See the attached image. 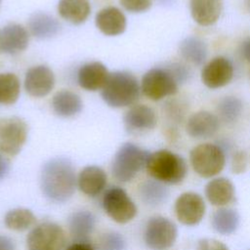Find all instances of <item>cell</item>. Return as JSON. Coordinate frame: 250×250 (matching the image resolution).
<instances>
[{"instance_id": "cell-1", "label": "cell", "mask_w": 250, "mask_h": 250, "mask_svg": "<svg viewBox=\"0 0 250 250\" xmlns=\"http://www.w3.org/2000/svg\"><path fill=\"white\" fill-rule=\"evenodd\" d=\"M77 179L72 162L63 156H57L44 163L40 173V188L51 202L64 203L75 192Z\"/></svg>"}, {"instance_id": "cell-2", "label": "cell", "mask_w": 250, "mask_h": 250, "mask_svg": "<svg viewBox=\"0 0 250 250\" xmlns=\"http://www.w3.org/2000/svg\"><path fill=\"white\" fill-rule=\"evenodd\" d=\"M141 93V86L134 74L125 70L109 73L102 89L104 102L111 107H125L134 104Z\"/></svg>"}, {"instance_id": "cell-3", "label": "cell", "mask_w": 250, "mask_h": 250, "mask_svg": "<svg viewBox=\"0 0 250 250\" xmlns=\"http://www.w3.org/2000/svg\"><path fill=\"white\" fill-rule=\"evenodd\" d=\"M146 170L153 180L163 184L176 185L183 182L188 167L181 155L168 149H159L149 153Z\"/></svg>"}, {"instance_id": "cell-4", "label": "cell", "mask_w": 250, "mask_h": 250, "mask_svg": "<svg viewBox=\"0 0 250 250\" xmlns=\"http://www.w3.org/2000/svg\"><path fill=\"white\" fill-rule=\"evenodd\" d=\"M149 152L133 143L123 144L115 152L111 162V174L120 183L131 182L146 168Z\"/></svg>"}, {"instance_id": "cell-5", "label": "cell", "mask_w": 250, "mask_h": 250, "mask_svg": "<svg viewBox=\"0 0 250 250\" xmlns=\"http://www.w3.org/2000/svg\"><path fill=\"white\" fill-rule=\"evenodd\" d=\"M189 160L197 175L202 178H211L224 169L226 154L220 146L206 143L200 144L190 150Z\"/></svg>"}, {"instance_id": "cell-6", "label": "cell", "mask_w": 250, "mask_h": 250, "mask_svg": "<svg viewBox=\"0 0 250 250\" xmlns=\"http://www.w3.org/2000/svg\"><path fill=\"white\" fill-rule=\"evenodd\" d=\"M102 206L105 214L117 224L131 222L138 213V208L124 188L110 187L103 195Z\"/></svg>"}, {"instance_id": "cell-7", "label": "cell", "mask_w": 250, "mask_h": 250, "mask_svg": "<svg viewBox=\"0 0 250 250\" xmlns=\"http://www.w3.org/2000/svg\"><path fill=\"white\" fill-rule=\"evenodd\" d=\"M65 244L64 229L53 222L34 226L26 236L27 250H64Z\"/></svg>"}, {"instance_id": "cell-8", "label": "cell", "mask_w": 250, "mask_h": 250, "mask_svg": "<svg viewBox=\"0 0 250 250\" xmlns=\"http://www.w3.org/2000/svg\"><path fill=\"white\" fill-rule=\"evenodd\" d=\"M179 83L167 67H153L147 70L141 82V91L151 101H160L178 92Z\"/></svg>"}, {"instance_id": "cell-9", "label": "cell", "mask_w": 250, "mask_h": 250, "mask_svg": "<svg viewBox=\"0 0 250 250\" xmlns=\"http://www.w3.org/2000/svg\"><path fill=\"white\" fill-rule=\"evenodd\" d=\"M177 234V227L171 220L163 216H153L146 225L144 241L150 250H168L174 245Z\"/></svg>"}, {"instance_id": "cell-10", "label": "cell", "mask_w": 250, "mask_h": 250, "mask_svg": "<svg viewBox=\"0 0 250 250\" xmlns=\"http://www.w3.org/2000/svg\"><path fill=\"white\" fill-rule=\"evenodd\" d=\"M27 133V125L21 118H0V153L8 156L17 155L26 142Z\"/></svg>"}, {"instance_id": "cell-11", "label": "cell", "mask_w": 250, "mask_h": 250, "mask_svg": "<svg viewBox=\"0 0 250 250\" xmlns=\"http://www.w3.org/2000/svg\"><path fill=\"white\" fill-rule=\"evenodd\" d=\"M205 202L195 192H184L175 202V214L177 219L184 225L195 226L205 215Z\"/></svg>"}, {"instance_id": "cell-12", "label": "cell", "mask_w": 250, "mask_h": 250, "mask_svg": "<svg viewBox=\"0 0 250 250\" xmlns=\"http://www.w3.org/2000/svg\"><path fill=\"white\" fill-rule=\"evenodd\" d=\"M55 86L53 70L44 64L30 67L24 76V90L34 98L47 96Z\"/></svg>"}, {"instance_id": "cell-13", "label": "cell", "mask_w": 250, "mask_h": 250, "mask_svg": "<svg viewBox=\"0 0 250 250\" xmlns=\"http://www.w3.org/2000/svg\"><path fill=\"white\" fill-rule=\"evenodd\" d=\"M123 121L129 134L141 135L154 129L157 124V116L150 106L136 104L126 111Z\"/></svg>"}, {"instance_id": "cell-14", "label": "cell", "mask_w": 250, "mask_h": 250, "mask_svg": "<svg viewBox=\"0 0 250 250\" xmlns=\"http://www.w3.org/2000/svg\"><path fill=\"white\" fill-rule=\"evenodd\" d=\"M233 77V65L225 57L211 60L201 71L203 84L210 89H218L228 85Z\"/></svg>"}, {"instance_id": "cell-15", "label": "cell", "mask_w": 250, "mask_h": 250, "mask_svg": "<svg viewBox=\"0 0 250 250\" xmlns=\"http://www.w3.org/2000/svg\"><path fill=\"white\" fill-rule=\"evenodd\" d=\"M219 127L218 116L209 111L200 110L188 117L186 130L188 135L193 139H208L218 132Z\"/></svg>"}, {"instance_id": "cell-16", "label": "cell", "mask_w": 250, "mask_h": 250, "mask_svg": "<svg viewBox=\"0 0 250 250\" xmlns=\"http://www.w3.org/2000/svg\"><path fill=\"white\" fill-rule=\"evenodd\" d=\"M106 183V173L103 168L96 165L84 167L77 177V187L79 190L89 197H96L101 194Z\"/></svg>"}, {"instance_id": "cell-17", "label": "cell", "mask_w": 250, "mask_h": 250, "mask_svg": "<svg viewBox=\"0 0 250 250\" xmlns=\"http://www.w3.org/2000/svg\"><path fill=\"white\" fill-rule=\"evenodd\" d=\"M28 41V32L22 25L10 23L0 33V50L8 55H16L27 48Z\"/></svg>"}, {"instance_id": "cell-18", "label": "cell", "mask_w": 250, "mask_h": 250, "mask_svg": "<svg viewBox=\"0 0 250 250\" xmlns=\"http://www.w3.org/2000/svg\"><path fill=\"white\" fill-rule=\"evenodd\" d=\"M109 72L104 64L92 62L83 64L77 72L79 86L87 91H98L104 86Z\"/></svg>"}, {"instance_id": "cell-19", "label": "cell", "mask_w": 250, "mask_h": 250, "mask_svg": "<svg viewBox=\"0 0 250 250\" xmlns=\"http://www.w3.org/2000/svg\"><path fill=\"white\" fill-rule=\"evenodd\" d=\"M96 26L99 30L107 36H116L122 34L126 29V17L116 7H106L102 9L95 19Z\"/></svg>"}, {"instance_id": "cell-20", "label": "cell", "mask_w": 250, "mask_h": 250, "mask_svg": "<svg viewBox=\"0 0 250 250\" xmlns=\"http://www.w3.org/2000/svg\"><path fill=\"white\" fill-rule=\"evenodd\" d=\"M193 21L201 26L214 24L223 12V0H189Z\"/></svg>"}, {"instance_id": "cell-21", "label": "cell", "mask_w": 250, "mask_h": 250, "mask_svg": "<svg viewBox=\"0 0 250 250\" xmlns=\"http://www.w3.org/2000/svg\"><path fill=\"white\" fill-rule=\"evenodd\" d=\"M205 195L212 205L226 206L234 200V186L227 178H216L206 185Z\"/></svg>"}, {"instance_id": "cell-22", "label": "cell", "mask_w": 250, "mask_h": 250, "mask_svg": "<svg viewBox=\"0 0 250 250\" xmlns=\"http://www.w3.org/2000/svg\"><path fill=\"white\" fill-rule=\"evenodd\" d=\"M68 229L75 241L89 240L96 227V218L88 210H78L73 212L67 221Z\"/></svg>"}, {"instance_id": "cell-23", "label": "cell", "mask_w": 250, "mask_h": 250, "mask_svg": "<svg viewBox=\"0 0 250 250\" xmlns=\"http://www.w3.org/2000/svg\"><path fill=\"white\" fill-rule=\"evenodd\" d=\"M54 112L61 117H71L78 114L83 107L81 98L69 90L57 92L52 99Z\"/></svg>"}, {"instance_id": "cell-24", "label": "cell", "mask_w": 250, "mask_h": 250, "mask_svg": "<svg viewBox=\"0 0 250 250\" xmlns=\"http://www.w3.org/2000/svg\"><path fill=\"white\" fill-rule=\"evenodd\" d=\"M60 16L72 24H81L91 13L89 0H60L58 4Z\"/></svg>"}, {"instance_id": "cell-25", "label": "cell", "mask_w": 250, "mask_h": 250, "mask_svg": "<svg viewBox=\"0 0 250 250\" xmlns=\"http://www.w3.org/2000/svg\"><path fill=\"white\" fill-rule=\"evenodd\" d=\"M30 33L38 39H48L55 36L60 30L59 21L44 12L32 14L28 20Z\"/></svg>"}, {"instance_id": "cell-26", "label": "cell", "mask_w": 250, "mask_h": 250, "mask_svg": "<svg viewBox=\"0 0 250 250\" xmlns=\"http://www.w3.org/2000/svg\"><path fill=\"white\" fill-rule=\"evenodd\" d=\"M141 200L148 206H159L163 204L168 196L169 190L156 180H146L139 186L138 189Z\"/></svg>"}, {"instance_id": "cell-27", "label": "cell", "mask_w": 250, "mask_h": 250, "mask_svg": "<svg viewBox=\"0 0 250 250\" xmlns=\"http://www.w3.org/2000/svg\"><path fill=\"white\" fill-rule=\"evenodd\" d=\"M180 53L184 59L195 65H201L207 58L206 44L196 36H188L180 44Z\"/></svg>"}, {"instance_id": "cell-28", "label": "cell", "mask_w": 250, "mask_h": 250, "mask_svg": "<svg viewBox=\"0 0 250 250\" xmlns=\"http://www.w3.org/2000/svg\"><path fill=\"white\" fill-rule=\"evenodd\" d=\"M36 223V217L30 209L13 208L9 210L4 217L5 226L12 230L23 231L27 230Z\"/></svg>"}, {"instance_id": "cell-29", "label": "cell", "mask_w": 250, "mask_h": 250, "mask_svg": "<svg viewBox=\"0 0 250 250\" xmlns=\"http://www.w3.org/2000/svg\"><path fill=\"white\" fill-rule=\"evenodd\" d=\"M212 227L220 234L229 235L234 232L239 226V215L233 209L221 208L212 216Z\"/></svg>"}, {"instance_id": "cell-30", "label": "cell", "mask_w": 250, "mask_h": 250, "mask_svg": "<svg viewBox=\"0 0 250 250\" xmlns=\"http://www.w3.org/2000/svg\"><path fill=\"white\" fill-rule=\"evenodd\" d=\"M20 92V79L16 74L11 72L0 73V104H15L19 99Z\"/></svg>"}, {"instance_id": "cell-31", "label": "cell", "mask_w": 250, "mask_h": 250, "mask_svg": "<svg viewBox=\"0 0 250 250\" xmlns=\"http://www.w3.org/2000/svg\"><path fill=\"white\" fill-rule=\"evenodd\" d=\"M218 112L224 122L233 123L242 112V103L236 97H225L218 104Z\"/></svg>"}, {"instance_id": "cell-32", "label": "cell", "mask_w": 250, "mask_h": 250, "mask_svg": "<svg viewBox=\"0 0 250 250\" xmlns=\"http://www.w3.org/2000/svg\"><path fill=\"white\" fill-rule=\"evenodd\" d=\"M99 250H125L126 241L123 235L117 231H106L98 240Z\"/></svg>"}, {"instance_id": "cell-33", "label": "cell", "mask_w": 250, "mask_h": 250, "mask_svg": "<svg viewBox=\"0 0 250 250\" xmlns=\"http://www.w3.org/2000/svg\"><path fill=\"white\" fill-rule=\"evenodd\" d=\"M119 1L122 7L130 13L146 12L152 5V0H119Z\"/></svg>"}, {"instance_id": "cell-34", "label": "cell", "mask_w": 250, "mask_h": 250, "mask_svg": "<svg viewBox=\"0 0 250 250\" xmlns=\"http://www.w3.org/2000/svg\"><path fill=\"white\" fill-rule=\"evenodd\" d=\"M247 166V156L244 151H236L231 160V170L235 174L243 173Z\"/></svg>"}, {"instance_id": "cell-35", "label": "cell", "mask_w": 250, "mask_h": 250, "mask_svg": "<svg viewBox=\"0 0 250 250\" xmlns=\"http://www.w3.org/2000/svg\"><path fill=\"white\" fill-rule=\"evenodd\" d=\"M196 250H229L228 246L217 239L204 238L198 241Z\"/></svg>"}, {"instance_id": "cell-36", "label": "cell", "mask_w": 250, "mask_h": 250, "mask_svg": "<svg viewBox=\"0 0 250 250\" xmlns=\"http://www.w3.org/2000/svg\"><path fill=\"white\" fill-rule=\"evenodd\" d=\"M166 67L170 70V72L173 74L178 83H182L188 79V71L185 65L181 63H172Z\"/></svg>"}, {"instance_id": "cell-37", "label": "cell", "mask_w": 250, "mask_h": 250, "mask_svg": "<svg viewBox=\"0 0 250 250\" xmlns=\"http://www.w3.org/2000/svg\"><path fill=\"white\" fill-rule=\"evenodd\" d=\"M64 250H96V248L89 242V240L85 241H74L70 245H68Z\"/></svg>"}, {"instance_id": "cell-38", "label": "cell", "mask_w": 250, "mask_h": 250, "mask_svg": "<svg viewBox=\"0 0 250 250\" xmlns=\"http://www.w3.org/2000/svg\"><path fill=\"white\" fill-rule=\"evenodd\" d=\"M0 250H16L14 240L7 235H0Z\"/></svg>"}, {"instance_id": "cell-39", "label": "cell", "mask_w": 250, "mask_h": 250, "mask_svg": "<svg viewBox=\"0 0 250 250\" xmlns=\"http://www.w3.org/2000/svg\"><path fill=\"white\" fill-rule=\"evenodd\" d=\"M9 169H10V164L8 159L5 157L4 154L0 153V180L7 175V173L9 172Z\"/></svg>"}, {"instance_id": "cell-40", "label": "cell", "mask_w": 250, "mask_h": 250, "mask_svg": "<svg viewBox=\"0 0 250 250\" xmlns=\"http://www.w3.org/2000/svg\"><path fill=\"white\" fill-rule=\"evenodd\" d=\"M240 52L242 57L248 62H250V37L246 38L240 47Z\"/></svg>"}, {"instance_id": "cell-41", "label": "cell", "mask_w": 250, "mask_h": 250, "mask_svg": "<svg viewBox=\"0 0 250 250\" xmlns=\"http://www.w3.org/2000/svg\"><path fill=\"white\" fill-rule=\"evenodd\" d=\"M245 3H246V6H247V9L250 12V0H245Z\"/></svg>"}, {"instance_id": "cell-42", "label": "cell", "mask_w": 250, "mask_h": 250, "mask_svg": "<svg viewBox=\"0 0 250 250\" xmlns=\"http://www.w3.org/2000/svg\"><path fill=\"white\" fill-rule=\"evenodd\" d=\"M0 4H1V0H0Z\"/></svg>"}]
</instances>
